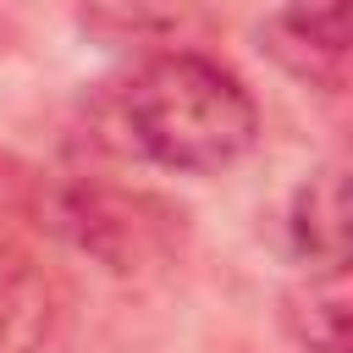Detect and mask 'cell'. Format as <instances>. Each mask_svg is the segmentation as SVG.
Listing matches in <instances>:
<instances>
[{
    "instance_id": "cell-3",
    "label": "cell",
    "mask_w": 353,
    "mask_h": 353,
    "mask_svg": "<svg viewBox=\"0 0 353 353\" xmlns=\"http://www.w3.org/2000/svg\"><path fill=\"white\" fill-rule=\"evenodd\" d=\"M265 39L287 72L336 88L342 55L353 44V0H281V17L270 22Z\"/></svg>"
},
{
    "instance_id": "cell-6",
    "label": "cell",
    "mask_w": 353,
    "mask_h": 353,
    "mask_svg": "<svg viewBox=\"0 0 353 353\" xmlns=\"http://www.w3.org/2000/svg\"><path fill=\"white\" fill-rule=\"evenodd\" d=\"M281 325L303 353H347V270H309L287 287Z\"/></svg>"
},
{
    "instance_id": "cell-1",
    "label": "cell",
    "mask_w": 353,
    "mask_h": 353,
    "mask_svg": "<svg viewBox=\"0 0 353 353\" xmlns=\"http://www.w3.org/2000/svg\"><path fill=\"white\" fill-rule=\"evenodd\" d=\"M121 121L143 160L182 176L226 171L259 138V105L243 77L199 50H171L138 66L121 94Z\"/></svg>"
},
{
    "instance_id": "cell-2",
    "label": "cell",
    "mask_w": 353,
    "mask_h": 353,
    "mask_svg": "<svg viewBox=\"0 0 353 353\" xmlns=\"http://www.w3.org/2000/svg\"><path fill=\"white\" fill-rule=\"evenodd\" d=\"M50 221L72 248L94 254L116 276H132V270L165 259L182 237V215L171 204H160L149 193H121L105 182H66L50 199Z\"/></svg>"
},
{
    "instance_id": "cell-4",
    "label": "cell",
    "mask_w": 353,
    "mask_h": 353,
    "mask_svg": "<svg viewBox=\"0 0 353 353\" xmlns=\"http://www.w3.org/2000/svg\"><path fill=\"white\" fill-rule=\"evenodd\" d=\"M287 248L303 270H347V171L342 160L314 165L287 204Z\"/></svg>"
},
{
    "instance_id": "cell-5",
    "label": "cell",
    "mask_w": 353,
    "mask_h": 353,
    "mask_svg": "<svg viewBox=\"0 0 353 353\" xmlns=\"http://www.w3.org/2000/svg\"><path fill=\"white\" fill-rule=\"evenodd\" d=\"M55 320V298L44 270L22 243L0 232V353H39Z\"/></svg>"
}]
</instances>
